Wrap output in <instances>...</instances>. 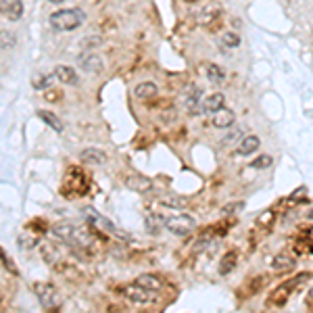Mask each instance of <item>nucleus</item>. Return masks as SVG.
Instances as JSON below:
<instances>
[{
    "mask_svg": "<svg viewBox=\"0 0 313 313\" xmlns=\"http://www.w3.org/2000/svg\"><path fill=\"white\" fill-rule=\"evenodd\" d=\"M84 23V15L79 8H63L50 15V27L56 31H75Z\"/></svg>",
    "mask_w": 313,
    "mask_h": 313,
    "instance_id": "f257e3e1",
    "label": "nucleus"
},
{
    "mask_svg": "<svg viewBox=\"0 0 313 313\" xmlns=\"http://www.w3.org/2000/svg\"><path fill=\"white\" fill-rule=\"evenodd\" d=\"M84 217H86V222L90 226H94V228H100L102 232H107V234H113V236H117L121 240H132V236L127 234V232L119 230L117 226H115L111 219H107L104 215H100L98 211H94V209H84Z\"/></svg>",
    "mask_w": 313,
    "mask_h": 313,
    "instance_id": "f03ea898",
    "label": "nucleus"
},
{
    "mask_svg": "<svg viewBox=\"0 0 313 313\" xmlns=\"http://www.w3.org/2000/svg\"><path fill=\"white\" fill-rule=\"evenodd\" d=\"M165 228H167V232H171L173 236H188L190 232L196 228V222H194V217L180 213V215L167 217L165 219Z\"/></svg>",
    "mask_w": 313,
    "mask_h": 313,
    "instance_id": "7ed1b4c3",
    "label": "nucleus"
},
{
    "mask_svg": "<svg viewBox=\"0 0 313 313\" xmlns=\"http://www.w3.org/2000/svg\"><path fill=\"white\" fill-rule=\"evenodd\" d=\"M33 293L38 295V301L44 309H56L59 307V293L50 284H33Z\"/></svg>",
    "mask_w": 313,
    "mask_h": 313,
    "instance_id": "20e7f679",
    "label": "nucleus"
},
{
    "mask_svg": "<svg viewBox=\"0 0 313 313\" xmlns=\"http://www.w3.org/2000/svg\"><path fill=\"white\" fill-rule=\"evenodd\" d=\"M201 94L203 90L199 86H188L186 90L182 92V100H184V109H186L190 115H201L203 111V104H201Z\"/></svg>",
    "mask_w": 313,
    "mask_h": 313,
    "instance_id": "39448f33",
    "label": "nucleus"
},
{
    "mask_svg": "<svg viewBox=\"0 0 313 313\" xmlns=\"http://www.w3.org/2000/svg\"><path fill=\"white\" fill-rule=\"evenodd\" d=\"M123 295L127 301H132V303H138V305H146L153 301V291H146V288L138 286V284H132V286H125L123 288Z\"/></svg>",
    "mask_w": 313,
    "mask_h": 313,
    "instance_id": "423d86ee",
    "label": "nucleus"
},
{
    "mask_svg": "<svg viewBox=\"0 0 313 313\" xmlns=\"http://www.w3.org/2000/svg\"><path fill=\"white\" fill-rule=\"evenodd\" d=\"M125 186L134 192H138V194H146V192L153 190V182L144 176H140V173H132V176L125 178Z\"/></svg>",
    "mask_w": 313,
    "mask_h": 313,
    "instance_id": "0eeeda50",
    "label": "nucleus"
},
{
    "mask_svg": "<svg viewBox=\"0 0 313 313\" xmlns=\"http://www.w3.org/2000/svg\"><path fill=\"white\" fill-rule=\"evenodd\" d=\"M234 121H236L234 111H230V109H226V107L217 109V111L213 113V119H211L213 127H217V130H228V127L234 125Z\"/></svg>",
    "mask_w": 313,
    "mask_h": 313,
    "instance_id": "6e6552de",
    "label": "nucleus"
},
{
    "mask_svg": "<svg viewBox=\"0 0 313 313\" xmlns=\"http://www.w3.org/2000/svg\"><path fill=\"white\" fill-rule=\"evenodd\" d=\"M77 63H79V67H82L86 73H100L102 67H104V63H102L100 56H98V54H92V52L82 54V56L77 59Z\"/></svg>",
    "mask_w": 313,
    "mask_h": 313,
    "instance_id": "1a4fd4ad",
    "label": "nucleus"
},
{
    "mask_svg": "<svg viewBox=\"0 0 313 313\" xmlns=\"http://www.w3.org/2000/svg\"><path fill=\"white\" fill-rule=\"evenodd\" d=\"M54 77L59 82L67 84V86H77L79 84V75L73 67H67V65H56L54 67Z\"/></svg>",
    "mask_w": 313,
    "mask_h": 313,
    "instance_id": "9d476101",
    "label": "nucleus"
},
{
    "mask_svg": "<svg viewBox=\"0 0 313 313\" xmlns=\"http://www.w3.org/2000/svg\"><path fill=\"white\" fill-rule=\"evenodd\" d=\"M261 146V140H259V136H242L240 138V142L236 146V153L242 155V157H249L253 153H257Z\"/></svg>",
    "mask_w": 313,
    "mask_h": 313,
    "instance_id": "9b49d317",
    "label": "nucleus"
},
{
    "mask_svg": "<svg viewBox=\"0 0 313 313\" xmlns=\"http://www.w3.org/2000/svg\"><path fill=\"white\" fill-rule=\"evenodd\" d=\"M79 159L90 165H102V163H107V153H102L98 148H84L82 153H79Z\"/></svg>",
    "mask_w": 313,
    "mask_h": 313,
    "instance_id": "f8f14e48",
    "label": "nucleus"
},
{
    "mask_svg": "<svg viewBox=\"0 0 313 313\" xmlns=\"http://www.w3.org/2000/svg\"><path fill=\"white\" fill-rule=\"evenodd\" d=\"M201 104H203V111H205V113H215L217 109H222L224 104H226V98H224V94L215 92V94H207V96L201 100Z\"/></svg>",
    "mask_w": 313,
    "mask_h": 313,
    "instance_id": "ddd939ff",
    "label": "nucleus"
},
{
    "mask_svg": "<svg viewBox=\"0 0 313 313\" xmlns=\"http://www.w3.org/2000/svg\"><path fill=\"white\" fill-rule=\"evenodd\" d=\"M136 284L142 286V288H146V291H153V293H157V291H161V288H163V282H161V278H159V276H153V274H142V276H138V278H136Z\"/></svg>",
    "mask_w": 313,
    "mask_h": 313,
    "instance_id": "4468645a",
    "label": "nucleus"
},
{
    "mask_svg": "<svg viewBox=\"0 0 313 313\" xmlns=\"http://www.w3.org/2000/svg\"><path fill=\"white\" fill-rule=\"evenodd\" d=\"M295 265H297V261L293 257H288V255H278V257H274V261H272V270L278 274H286V272H293Z\"/></svg>",
    "mask_w": 313,
    "mask_h": 313,
    "instance_id": "2eb2a0df",
    "label": "nucleus"
},
{
    "mask_svg": "<svg viewBox=\"0 0 313 313\" xmlns=\"http://www.w3.org/2000/svg\"><path fill=\"white\" fill-rule=\"evenodd\" d=\"M134 94H136V98H140V100H150V98H155L159 94V88L153 82H142V84L136 86Z\"/></svg>",
    "mask_w": 313,
    "mask_h": 313,
    "instance_id": "dca6fc26",
    "label": "nucleus"
},
{
    "mask_svg": "<svg viewBox=\"0 0 313 313\" xmlns=\"http://www.w3.org/2000/svg\"><path fill=\"white\" fill-rule=\"evenodd\" d=\"M38 117L46 123V125H50L52 130L56 132V134H61L63 130H65V125H63V121L56 117V115L52 113V111H38Z\"/></svg>",
    "mask_w": 313,
    "mask_h": 313,
    "instance_id": "f3484780",
    "label": "nucleus"
},
{
    "mask_svg": "<svg viewBox=\"0 0 313 313\" xmlns=\"http://www.w3.org/2000/svg\"><path fill=\"white\" fill-rule=\"evenodd\" d=\"M50 232H52V236L61 238V240H71L73 232H75V226L73 224H67V222H61V224H54L50 228Z\"/></svg>",
    "mask_w": 313,
    "mask_h": 313,
    "instance_id": "a211bd4d",
    "label": "nucleus"
},
{
    "mask_svg": "<svg viewBox=\"0 0 313 313\" xmlns=\"http://www.w3.org/2000/svg\"><path fill=\"white\" fill-rule=\"evenodd\" d=\"M236 253H226L224 255V257H222V261H219V265H217V270H219V274H222V276H228L232 270H234L236 268Z\"/></svg>",
    "mask_w": 313,
    "mask_h": 313,
    "instance_id": "6ab92c4d",
    "label": "nucleus"
},
{
    "mask_svg": "<svg viewBox=\"0 0 313 313\" xmlns=\"http://www.w3.org/2000/svg\"><path fill=\"white\" fill-rule=\"evenodd\" d=\"M207 77H209V82L211 84H224L226 82V71L219 65L211 63V65H207Z\"/></svg>",
    "mask_w": 313,
    "mask_h": 313,
    "instance_id": "aec40b11",
    "label": "nucleus"
},
{
    "mask_svg": "<svg viewBox=\"0 0 313 313\" xmlns=\"http://www.w3.org/2000/svg\"><path fill=\"white\" fill-rule=\"evenodd\" d=\"M159 203L163 205V207H167V209H184L186 207V199L184 196H176V194H167V196H161L159 199Z\"/></svg>",
    "mask_w": 313,
    "mask_h": 313,
    "instance_id": "412c9836",
    "label": "nucleus"
},
{
    "mask_svg": "<svg viewBox=\"0 0 313 313\" xmlns=\"http://www.w3.org/2000/svg\"><path fill=\"white\" fill-rule=\"evenodd\" d=\"M23 10H25V6H23L21 0H13V2L8 4V8L4 10V15L8 21H19L23 17Z\"/></svg>",
    "mask_w": 313,
    "mask_h": 313,
    "instance_id": "4be33fe9",
    "label": "nucleus"
},
{
    "mask_svg": "<svg viewBox=\"0 0 313 313\" xmlns=\"http://www.w3.org/2000/svg\"><path fill=\"white\" fill-rule=\"evenodd\" d=\"M165 219L167 217H163V215H148L146 217V230L150 232V234H159V230L161 228H165Z\"/></svg>",
    "mask_w": 313,
    "mask_h": 313,
    "instance_id": "5701e85b",
    "label": "nucleus"
},
{
    "mask_svg": "<svg viewBox=\"0 0 313 313\" xmlns=\"http://www.w3.org/2000/svg\"><path fill=\"white\" fill-rule=\"evenodd\" d=\"M215 17H219V8H213V6H209V8H203L199 15H196V21L203 23V25H209Z\"/></svg>",
    "mask_w": 313,
    "mask_h": 313,
    "instance_id": "b1692460",
    "label": "nucleus"
},
{
    "mask_svg": "<svg viewBox=\"0 0 313 313\" xmlns=\"http://www.w3.org/2000/svg\"><path fill=\"white\" fill-rule=\"evenodd\" d=\"M240 42H242L240 36H238V33H234V31H226L222 36V44L226 46V48H238Z\"/></svg>",
    "mask_w": 313,
    "mask_h": 313,
    "instance_id": "393cba45",
    "label": "nucleus"
},
{
    "mask_svg": "<svg viewBox=\"0 0 313 313\" xmlns=\"http://www.w3.org/2000/svg\"><path fill=\"white\" fill-rule=\"evenodd\" d=\"M17 44V38H15V33H10V31H0V48L2 50H8V48H13V46Z\"/></svg>",
    "mask_w": 313,
    "mask_h": 313,
    "instance_id": "a878e982",
    "label": "nucleus"
},
{
    "mask_svg": "<svg viewBox=\"0 0 313 313\" xmlns=\"http://www.w3.org/2000/svg\"><path fill=\"white\" fill-rule=\"evenodd\" d=\"M245 136V130H242V127H236V130H232L224 140H222V144L224 146H232V144H238L240 142V138Z\"/></svg>",
    "mask_w": 313,
    "mask_h": 313,
    "instance_id": "bb28decb",
    "label": "nucleus"
},
{
    "mask_svg": "<svg viewBox=\"0 0 313 313\" xmlns=\"http://www.w3.org/2000/svg\"><path fill=\"white\" fill-rule=\"evenodd\" d=\"M52 77L54 75H38V77L31 79V86L36 88V90H46V88L52 84Z\"/></svg>",
    "mask_w": 313,
    "mask_h": 313,
    "instance_id": "cd10ccee",
    "label": "nucleus"
},
{
    "mask_svg": "<svg viewBox=\"0 0 313 313\" xmlns=\"http://www.w3.org/2000/svg\"><path fill=\"white\" fill-rule=\"evenodd\" d=\"M245 207H247V203H245V201H236V203H228V205H224L222 211H224L226 215H232V213H240V211H245Z\"/></svg>",
    "mask_w": 313,
    "mask_h": 313,
    "instance_id": "c85d7f7f",
    "label": "nucleus"
},
{
    "mask_svg": "<svg viewBox=\"0 0 313 313\" xmlns=\"http://www.w3.org/2000/svg\"><path fill=\"white\" fill-rule=\"evenodd\" d=\"M274 219H276V213L270 209V211H263V213L257 217V224L263 226V228H270V226L274 224Z\"/></svg>",
    "mask_w": 313,
    "mask_h": 313,
    "instance_id": "c756f323",
    "label": "nucleus"
},
{
    "mask_svg": "<svg viewBox=\"0 0 313 313\" xmlns=\"http://www.w3.org/2000/svg\"><path fill=\"white\" fill-rule=\"evenodd\" d=\"M272 157L270 155H261L259 159H255L253 163H251V167H255V169H265V167H270L272 165Z\"/></svg>",
    "mask_w": 313,
    "mask_h": 313,
    "instance_id": "7c9ffc66",
    "label": "nucleus"
},
{
    "mask_svg": "<svg viewBox=\"0 0 313 313\" xmlns=\"http://www.w3.org/2000/svg\"><path fill=\"white\" fill-rule=\"evenodd\" d=\"M100 42H102V40H100L98 36H92V38H84L79 44H82V48H94V46H98Z\"/></svg>",
    "mask_w": 313,
    "mask_h": 313,
    "instance_id": "2f4dec72",
    "label": "nucleus"
},
{
    "mask_svg": "<svg viewBox=\"0 0 313 313\" xmlns=\"http://www.w3.org/2000/svg\"><path fill=\"white\" fill-rule=\"evenodd\" d=\"M209 242H211V234H205V236H201L199 240H196V247H194V251H203Z\"/></svg>",
    "mask_w": 313,
    "mask_h": 313,
    "instance_id": "473e14b6",
    "label": "nucleus"
},
{
    "mask_svg": "<svg viewBox=\"0 0 313 313\" xmlns=\"http://www.w3.org/2000/svg\"><path fill=\"white\" fill-rule=\"evenodd\" d=\"M8 4H10V0H0V13H4L8 8Z\"/></svg>",
    "mask_w": 313,
    "mask_h": 313,
    "instance_id": "72a5a7b5",
    "label": "nucleus"
},
{
    "mask_svg": "<svg viewBox=\"0 0 313 313\" xmlns=\"http://www.w3.org/2000/svg\"><path fill=\"white\" fill-rule=\"evenodd\" d=\"M48 2H52V4H61V2H65V0H48Z\"/></svg>",
    "mask_w": 313,
    "mask_h": 313,
    "instance_id": "f704fd0d",
    "label": "nucleus"
},
{
    "mask_svg": "<svg viewBox=\"0 0 313 313\" xmlns=\"http://www.w3.org/2000/svg\"><path fill=\"white\" fill-rule=\"evenodd\" d=\"M309 217H311V219H313V211H309Z\"/></svg>",
    "mask_w": 313,
    "mask_h": 313,
    "instance_id": "c9c22d12",
    "label": "nucleus"
},
{
    "mask_svg": "<svg viewBox=\"0 0 313 313\" xmlns=\"http://www.w3.org/2000/svg\"><path fill=\"white\" fill-rule=\"evenodd\" d=\"M309 295H311V299H313V288H311V293H309Z\"/></svg>",
    "mask_w": 313,
    "mask_h": 313,
    "instance_id": "e433bc0d",
    "label": "nucleus"
}]
</instances>
